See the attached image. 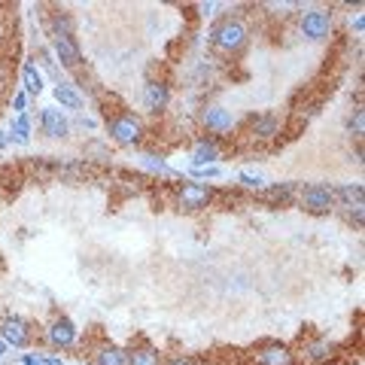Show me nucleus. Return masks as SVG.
I'll list each match as a JSON object with an SVG mask.
<instances>
[{
    "mask_svg": "<svg viewBox=\"0 0 365 365\" xmlns=\"http://www.w3.org/2000/svg\"><path fill=\"white\" fill-rule=\"evenodd\" d=\"M247 25L241 19H222L220 25H216L213 31H210V43H213V49H220V52H225V55H232V52H241L244 46H247Z\"/></svg>",
    "mask_w": 365,
    "mask_h": 365,
    "instance_id": "1",
    "label": "nucleus"
},
{
    "mask_svg": "<svg viewBox=\"0 0 365 365\" xmlns=\"http://www.w3.org/2000/svg\"><path fill=\"white\" fill-rule=\"evenodd\" d=\"M299 204H302L307 213L323 216V213H329V210L335 207V189H329L326 182H311V186L302 189Z\"/></svg>",
    "mask_w": 365,
    "mask_h": 365,
    "instance_id": "2",
    "label": "nucleus"
},
{
    "mask_svg": "<svg viewBox=\"0 0 365 365\" xmlns=\"http://www.w3.org/2000/svg\"><path fill=\"white\" fill-rule=\"evenodd\" d=\"M110 137L119 146H134L140 143L143 137V122L134 116V113H119V116L110 119Z\"/></svg>",
    "mask_w": 365,
    "mask_h": 365,
    "instance_id": "3",
    "label": "nucleus"
},
{
    "mask_svg": "<svg viewBox=\"0 0 365 365\" xmlns=\"http://www.w3.org/2000/svg\"><path fill=\"white\" fill-rule=\"evenodd\" d=\"M210 201H213V189H210V186H204V182H182L180 192H177L180 210H189V213L204 210Z\"/></svg>",
    "mask_w": 365,
    "mask_h": 365,
    "instance_id": "4",
    "label": "nucleus"
},
{
    "mask_svg": "<svg viewBox=\"0 0 365 365\" xmlns=\"http://www.w3.org/2000/svg\"><path fill=\"white\" fill-rule=\"evenodd\" d=\"M302 34L314 43L326 40L332 34V13H326V9H307V13H302Z\"/></svg>",
    "mask_w": 365,
    "mask_h": 365,
    "instance_id": "5",
    "label": "nucleus"
},
{
    "mask_svg": "<svg viewBox=\"0 0 365 365\" xmlns=\"http://www.w3.org/2000/svg\"><path fill=\"white\" fill-rule=\"evenodd\" d=\"M0 338H4V344H13V347H28L31 344V323L21 317H4L0 319Z\"/></svg>",
    "mask_w": 365,
    "mask_h": 365,
    "instance_id": "6",
    "label": "nucleus"
},
{
    "mask_svg": "<svg viewBox=\"0 0 365 365\" xmlns=\"http://www.w3.org/2000/svg\"><path fill=\"white\" fill-rule=\"evenodd\" d=\"M253 356L259 365H295V353L280 341H268V344L256 347Z\"/></svg>",
    "mask_w": 365,
    "mask_h": 365,
    "instance_id": "7",
    "label": "nucleus"
},
{
    "mask_svg": "<svg viewBox=\"0 0 365 365\" xmlns=\"http://www.w3.org/2000/svg\"><path fill=\"white\" fill-rule=\"evenodd\" d=\"M46 341H49L52 347H71L73 341H76V326H73V319H67V317L52 319L49 329H46Z\"/></svg>",
    "mask_w": 365,
    "mask_h": 365,
    "instance_id": "8",
    "label": "nucleus"
},
{
    "mask_svg": "<svg viewBox=\"0 0 365 365\" xmlns=\"http://www.w3.org/2000/svg\"><path fill=\"white\" fill-rule=\"evenodd\" d=\"M40 125H43V134L46 137H67V131H71V122H67V116L61 110H55V107H46L40 113Z\"/></svg>",
    "mask_w": 365,
    "mask_h": 365,
    "instance_id": "9",
    "label": "nucleus"
},
{
    "mask_svg": "<svg viewBox=\"0 0 365 365\" xmlns=\"http://www.w3.org/2000/svg\"><path fill=\"white\" fill-rule=\"evenodd\" d=\"M170 104V88L165 83H146L143 86V107L150 113H162Z\"/></svg>",
    "mask_w": 365,
    "mask_h": 365,
    "instance_id": "10",
    "label": "nucleus"
},
{
    "mask_svg": "<svg viewBox=\"0 0 365 365\" xmlns=\"http://www.w3.org/2000/svg\"><path fill=\"white\" fill-rule=\"evenodd\" d=\"M201 119L213 134H225L235 128V116H232V110H225V107H207Z\"/></svg>",
    "mask_w": 365,
    "mask_h": 365,
    "instance_id": "11",
    "label": "nucleus"
},
{
    "mask_svg": "<svg viewBox=\"0 0 365 365\" xmlns=\"http://www.w3.org/2000/svg\"><path fill=\"white\" fill-rule=\"evenodd\" d=\"M55 55L61 58L64 67H79L83 64V52H79V46L73 37H55Z\"/></svg>",
    "mask_w": 365,
    "mask_h": 365,
    "instance_id": "12",
    "label": "nucleus"
},
{
    "mask_svg": "<svg viewBox=\"0 0 365 365\" xmlns=\"http://www.w3.org/2000/svg\"><path fill=\"white\" fill-rule=\"evenodd\" d=\"M216 158H220V146L213 140H198L195 150H192V165L195 168H210Z\"/></svg>",
    "mask_w": 365,
    "mask_h": 365,
    "instance_id": "13",
    "label": "nucleus"
},
{
    "mask_svg": "<svg viewBox=\"0 0 365 365\" xmlns=\"http://www.w3.org/2000/svg\"><path fill=\"white\" fill-rule=\"evenodd\" d=\"M95 365H128V356H125L122 347L104 344V347H98V353H95Z\"/></svg>",
    "mask_w": 365,
    "mask_h": 365,
    "instance_id": "14",
    "label": "nucleus"
},
{
    "mask_svg": "<svg viewBox=\"0 0 365 365\" xmlns=\"http://www.w3.org/2000/svg\"><path fill=\"white\" fill-rule=\"evenodd\" d=\"M55 101H58L64 110H79V107H83V98H79V91L71 83H58V86H55Z\"/></svg>",
    "mask_w": 365,
    "mask_h": 365,
    "instance_id": "15",
    "label": "nucleus"
},
{
    "mask_svg": "<svg viewBox=\"0 0 365 365\" xmlns=\"http://www.w3.org/2000/svg\"><path fill=\"white\" fill-rule=\"evenodd\" d=\"M332 344L329 341H307L304 344V362H326V359H332Z\"/></svg>",
    "mask_w": 365,
    "mask_h": 365,
    "instance_id": "16",
    "label": "nucleus"
},
{
    "mask_svg": "<svg viewBox=\"0 0 365 365\" xmlns=\"http://www.w3.org/2000/svg\"><path fill=\"white\" fill-rule=\"evenodd\" d=\"M125 356H128V365H162V356H158V350L153 347H131L125 350Z\"/></svg>",
    "mask_w": 365,
    "mask_h": 365,
    "instance_id": "17",
    "label": "nucleus"
},
{
    "mask_svg": "<svg viewBox=\"0 0 365 365\" xmlns=\"http://www.w3.org/2000/svg\"><path fill=\"white\" fill-rule=\"evenodd\" d=\"M21 83H25V91L28 95H40L43 91V73L37 71V64H25L21 67Z\"/></svg>",
    "mask_w": 365,
    "mask_h": 365,
    "instance_id": "18",
    "label": "nucleus"
},
{
    "mask_svg": "<svg viewBox=\"0 0 365 365\" xmlns=\"http://www.w3.org/2000/svg\"><path fill=\"white\" fill-rule=\"evenodd\" d=\"M280 131V122H277V116H259V119H253V134L256 137H262V140H271L274 134Z\"/></svg>",
    "mask_w": 365,
    "mask_h": 365,
    "instance_id": "19",
    "label": "nucleus"
},
{
    "mask_svg": "<svg viewBox=\"0 0 365 365\" xmlns=\"http://www.w3.org/2000/svg\"><path fill=\"white\" fill-rule=\"evenodd\" d=\"M335 198H344L347 207H362V186L359 182H353V186H341L335 192Z\"/></svg>",
    "mask_w": 365,
    "mask_h": 365,
    "instance_id": "20",
    "label": "nucleus"
},
{
    "mask_svg": "<svg viewBox=\"0 0 365 365\" xmlns=\"http://www.w3.org/2000/svg\"><path fill=\"white\" fill-rule=\"evenodd\" d=\"M13 140L16 143H28L31 140V122H28V116H16V122H13Z\"/></svg>",
    "mask_w": 365,
    "mask_h": 365,
    "instance_id": "21",
    "label": "nucleus"
},
{
    "mask_svg": "<svg viewBox=\"0 0 365 365\" xmlns=\"http://www.w3.org/2000/svg\"><path fill=\"white\" fill-rule=\"evenodd\" d=\"M140 165L146 170H153V174H170V168L162 162V158H155V155H140Z\"/></svg>",
    "mask_w": 365,
    "mask_h": 365,
    "instance_id": "22",
    "label": "nucleus"
},
{
    "mask_svg": "<svg viewBox=\"0 0 365 365\" xmlns=\"http://www.w3.org/2000/svg\"><path fill=\"white\" fill-rule=\"evenodd\" d=\"M241 182L250 186V189H259L265 180H262V174H256V170H241Z\"/></svg>",
    "mask_w": 365,
    "mask_h": 365,
    "instance_id": "23",
    "label": "nucleus"
},
{
    "mask_svg": "<svg viewBox=\"0 0 365 365\" xmlns=\"http://www.w3.org/2000/svg\"><path fill=\"white\" fill-rule=\"evenodd\" d=\"M362 122H365V113L356 110V113H353V119H350V131L356 134V137H362Z\"/></svg>",
    "mask_w": 365,
    "mask_h": 365,
    "instance_id": "24",
    "label": "nucleus"
},
{
    "mask_svg": "<svg viewBox=\"0 0 365 365\" xmlns=\"http://www.w3.org/2000/svg\"><path fill=\"white\" fill-rule=\"evenodd\" d=\"M25 95H16V101H13V107H16V113H19V116H25Z\"/></svg>",
    "mask_w": 365,
    "mask_h": 365,
    "instance_id": "25",
    "label": "nucleus"
},
{
    "mask_svg": "<svg viewBox=\"0 0 365 365\" xmlns=\"http://www.w3.org/2000/svg\"><path fill=\"white\" fill-rule=\"evenodd\" d=\"M198 177H220V168L210 165V168H198Z\"/></svg>",
    "mask_w": 365,
    "mask_h": 365,
    "instance_id": "26",
    "label": "nucleus"
},
{
    "mask_svg": "<svg viewBox=\"0 0 365 365\" xmlns=\"http://www.w3.org/2000/svg\"><path fill=\"white\" fill-rule=\"evenodd\" d=\"M165 365H195V359H189V356H174V359H168Z\"/></svg>",
    "mask_w": 365,
    "mask_h": 365,
    "instance_id": "27",
    "label": "nucleus"
},
{
    "mask_svg": "<svg viewBox=\"0 0 365 365\" xmlns=\"http://www.w3.org/2000/svg\"><path fill=\"white\" fill-rule=\"evenodd\" d=\"M21 365H46V362L37 356H21Z\"/></svg>",
    "mask_w": 365,
    "mask_h": 365,
    "instance_id": "28",
    "label": "nucleus"
},
{
    "mask_svg": "<svg viewBox=\"0 0 365 365\" xmlns=\"http://www.w3.org/2000/svg\"><path fill=\"white\" fill-rule=\"evenodd\" d=\"M353 28L362 31V28H365V19H362V16H356V19H353Z\"/></svg>",
    "mask_w": 365,
    "mask_h": 365,
    "instance_id": "29",
    "label": "nucleus"
},
{
    "mask_svg": "<svg viewBox=\"0 0 365 365\" xmlns=\"http://www.w3.org/2000/svg\"><path fill=\"white\" fill-rule=\"evenodd\" d=\"M6 140H9V137H6L4 131H0V146H6Z\"/></svg>",
    "mask_w": 365,
    "mask_h": 365,
    "instance_id": "30",
    "label": "nucleus"
},
{
    "mask_svg": "<svg viewBox=\"0 0 365 365\" xmlns=\"http://www.w3.org/2000/svg\"><path fill=\"white\" fill-rule=\"evenodd\" d=\"M4 350H6V344H4V341H0V356H4Z\"/></svg>",
    "mask_w": 365,
    "mask_h": 365,
    "instance_id": "31",
    "label": "nucleus"
}]
</instances>
